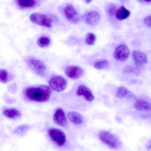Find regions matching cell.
<instances>
[{
	"mask_svg": "<svg viewBox=\"0 0 151 151\" xmlns=\"http://www.w3.org/2000/svg\"><path fill=\"white\" fill-rule=\"evenodd\" d=\"M50 93V88L45 85L37 87H29L26 89L24 91V95L28 99L37 102L48 101Z\"/></svg>",
	"mask_w": 151,
	"mask_h": 151,
	"instance_id": "obj_1",
	"label": "cell"
},
{
	"mask_svg": "<svg viewBox=\"0 0 151 151\" xmlns=\"http://www.w3.org/2000/svg\"><path fill=\"white\" fill-rule=\"evenodd\" d=\"M30 21L37 25L43 26L47 28L52 27V19L47 15L38 13H34L29 16Z\"/></svg>",
	"mask_w": 151,
	"mask_h": 151,
	"instance_id": "obj_2",
	"label": "cell"
},
{
	"mask_svg": "<svg viewBox=\"0 0 151 151\" xmlns=\"http://www.w3.org/2000/svg\"><path fill=\"white\" fill-rule=\"evenodd\" d=\"M48 133L50 138L58 145L61 147L65 144L66 140V136L61 129L52 128L48 130Z\"/></svg>",
	"mask_w": 151,
	"mask_h": 151,
	"instance_id": "obj_3",
	"label": "cell"
},
{
	"mask_svg": "<svg viewBox=\"0 0 151 151\" xmlns=\"http://www.w3.org/2000/svg\"><path fill=\"white\" fill-rule=\"evenodd\" d=\"M100 139L110 147L116 149L119 145L118 139L110 132L104 131L101 132L99 135Z\"/></svg>",
	"mask_w": 151,
	"mask_h": 151,
	"instance_id": "obj_4",
	"label": "cell"
},
{
	"mask_svg": "<svg viewBox=\"0 0 151 151\" xmlns=\"http://www.w3.org/2000/svg\"><path fill=\"white\" fill-rule=\"evenodd\" d=\"M63 12L65 18L70 22L76 24L80 21V15L72 4L67 5L64 8Z\"/></svg>",
	"mask_w": 151,
	"mask_h": 151,
	"instance_id": "obj_5",
	"label": "cell"
},
{
	"mask_svg": "<svg viewBox=\"0 0 151 151\" xmlns=\"http://www.w3.org/2000/svg\"><path fill=\"white\" fill-rule=\"evenodd\" d=\"M49 85L54 91L60 92L64 90L66 88L67 82L63 78L60 76H55L50 80Z\"/></svg>",
	"mask_w": 151,
	"mask_h": 151,
	"instance_id": "obj_6",
	"label": "cell"
},
{
	"mask_svg": "<svg viewBox=\"0 0 151 151\" xmlns=\"http://www.w3.org/2000/svg\"><path fill=\"white\" fill-rule=\"evenodd\" d=\"M130 50L125 44H122L118 46L115 49L114 52V57L117 60L123 61L128 58Z\"/></svg>",
	"mask_w": 151,
	"mask_h": 151,
	"instance_id": "obj_7",
	"label": "cell"
},
{
	"mask_svg": "<svg viewBox=\"0 0 151 151\" xmlns=\"http://www.w3.org/2000/svg\"><path fill=\"white\" fill-rule=\"evenodd\" d=\"M83 71L80 67L71 65L67 67L65 74L69 78L73 79H77L83 74Z\"/></svg>",
	"mask_w": 151,
	"mask_h": 151,
	"instance_id": "obj_8",
	"label": "cell"
},
{
	"mask_svg": "<svg viewBox=\"0 0 151 151\" xmlns=\"http://www.w3.org/2000/svg\"><path fill=\"white\" fill-rule=\"evenodd\" d=\"M76 94L78 96H83L88 102H91L94 99V97L91 90L83 85H80L78 88Z\"/></svg>",
	"mask_w": 151,
	"mask_h": 151,
	"instance_id": "obj_9",
	"label": "cell"
},
{
	"mask_svg": "<svg viewBox=\"0 0 151 151\" xmlns=\"http://www.w3.org/2000/svg\"><path fill=\"white\" fill-rule=\"evenodd\" d=\"M53 119L55 124L59 126H64L67 123L65 114L63 110L60 108L56 111L53 115Z\"/></svg>",
	"mask_w": 151,
	"mask_h": 151,
	"instance_id": "obj_10",
	"label": "cell"
},
{
	"mask_svg": "<svg viewBox=\"0 0 151 151\" xmlns=\"http://www.w3.org/2000/svg\"><path fill=\"white\" fill-rule=\"evenodd\" d=\"M132 57L137 65L141 66L147 62L146 55L141 51L136 50L133 51L132 54Z\"/></svg>",
	"mask_w": 151,
	"mask_h": 151,
	"instance_id": "obj_11",
	"label": "cell"
},
{
	"mask_svg": "<svg viewBox=\"0 0 151 151\" xmlns=\"http://www.w3.org/2000/svg\"><path fill=\"white\" fill-rule=\"evenodd\" d=\"M100 16L99 14L95 11H91L87 13L84 16L86 22L91 26L96 25L99 22Z\"/></svg>",
	"mask_w": 151,
	"mask_h": 151,
	"instance_id": "obj_12",
	"label": "cell"
},
{
	"mask_svg": "<svg viewBox=\"0 0 151 151\" xmlns=\"http://www.w3.org/2000/svg\"><path fill=\"white\" fill-rule=\"evenodd\" d=\"M29 66L33 70L39 73L44 71L46 69L45 65L40 60L36 59H30L27 61Z\"/></svg>",
	"mask_w": 151,
	"mask_h": 151,
	"instance_id": "obj_13",
	"label": "cell"
},
{
	"mask_svg": "<svg viewBox=\"0 0 151 151\" xmlns=\"http://www.w3.org/2000/svg\"><path fill=\"white\" fill-rule=\"evenodd\" d=\"M130 14V11L122 5L117 9L115 16L117 19L122 20L127 18Z\"/></svg>",
	"mask_w": 151,
	"mask_h": 151,
	"instance_id": "obj_14",
	"label": "cell"
},
{
	"mask_svg": "<svg viewBox=\"0 0 151 151\" xmlns=\"http://www.w3.org/2000/svg\"><path fill=\"white\" fill-rule=\"evenodd\" d=\"M15 2L17 6L21 9L33 7L37 3V1L34 0H17Z\"/></svg>",
	"mask_w": 151,
	"mask_h": 151,
	"instance_id": "obj_15",
	"label": "cell"
},
{
	"mask_svg": "<svg viewBox=\"0 0 151 151\" xmlns=\"http://www.w3.org/2000/svg\"><path fill=\"white\" fill-rule=\"evenodd\" d=\"M134 107L139 111H149L151 110V105L149 103L143 100L139 99L135 102Z\"/></svg>",
	"mask_w": 151,
	"mask_h": 151,
	"instance_id": "obj_16",
	"label": "cell"
},
{
	"mask_svg": "<svg viewBox=\"0 0 151 151\" xmlns=\"http://www.w3.org/2000/svg\"><path fill=\"white\" fill-rule=\"evenodd\" d=\"M69 120L73 123L78 124L81 123L83 121V118L80 114L74 111H70L67 114Z\"/></svg>",
	"mask_w": 151,
	"mask_h": 151,
	"instance_id": "obj_17",
	"label": "cell"
},
{
	"mask_svg": "<svg viewBox=\"0 0 151 151\" xmlns=\"http://www.w3.org/2000/svg\"><path fill=\"white\" fill-rule=\"evenodd\" d=\"M130 92L124 87L119 86L117 90L116 97L119 99L124 98H130L132 96Z\"/></svg>",
	"mask_w": 151,
	"mask_h": 151,
	"instance_id": "obj_18",
	"label": "cell"
},
{
	"mask_svg": "<svg viewBox=\"0 0 151 151\" xmlns=\"http://www.w3.org/2000/svg\"><path fill=\"white\" fill-rule=\"evenodd\" d=\"M3 113L5 116L10 119H15L21 115V113L18 110L13 108L5 109Z\"/></svg>",
	"mask_w": 151,
	"mask_h": 151,
	"instance_id": "obj_19",
	"label": "cell"
},
{
	"mask_svg": "<svg viewBox=\"0 0 151 151\" xmlns=\"http://www.w3.org/2000/svg\"><path fill=\"white\" fill-rule=\"evenodd\" d=\"M50 42V38L45 36H41L38 38L37 41L38 45L41 47L48 46Z\"/></svg>",
	"mask_w": 151,
	"mask_h": 151,
	"instance_id": "obj_20",
	"label": "cell"
},
{
	"mask_svg": "<svg viewBox=\"0 0 151 151\" xmlns=\"http://www.w3.org/2000/svg\"><path fill=\"white\" fill-rule=\"evenodd\" d=\"M96 40L95 35L92 33H89L87 34L86 38V43L88 45H93Z\"/></svg>",
	"mask_w": 151,
	"mask_h": 151,
	"instance_id": "obj_21",
	"label": "cell"
},
{
	"mask_svg": "<svg viewBox=\"0 0 151 151\" xmlns=\"http://www.w3.org/2000/svg\"><path fill=\"white\" fill-rule=\"evenodd\" d=\"M123 72L128 73L137 74L139 73L140 71L139 69L137 67L129 66L126 67L124 68Z\"/></svg>",
	"mask_w": 151,
	"mask_h": 151,
	"instance_id": "obj_22",
	"label": "cell"
},
{
	"mask_svg": "<svg viewBox=\"0 0 151 151\" xmlns=\"http://www.w3.org/2000/svg\"><path fill=\"white\" fill-rule=\"evenodd\" d=\"M29 128L28 126L27 125H21L19 126L14 131L15 133L19 135L24 134Z\"/></svg>",
	"mask_w": 151,
	"mask_h": 151,
	"instance_id": "obj_23",
	"label": "cell"
},
{
	"mask_svg": "<svg viewBox=\"0 0 151 151\" xmlns=\"http://www.w3.org/2000/svg\"><path fill=\"white\" fill-rule=\"evenodd\" d=\"M108 62L106 60L99 61L95 63L94 66L97 69H101L106 68L108 65Z\"/></svg>",
	"mask_w": 151,
	"mask_h": 151,
	"instance_id": "obj_24",
	"label": "cell"
},
{
	"mask_svg": "<svg viewBox=\"0 0 151 151\" xmlns=\"http://www.w3.org/2000/svg\"><path fill=\"white\" fill-rule=\"evenodd\" d=\"M8 80V75L7 71L5 70H0V81L5 83Z\"/></svg>",
	"mask_w": 151,
	"mask_h": 151,
	"instance_id": "obj_25",
	"label": "cell"
},
{
	"mask_svg": "<svg viewBox=\"0 0 151 151\" xmlns=\"http://www.w3.org/2000/svg\"><path fill=\"white\" fill-rule=\"evenodd\" d=\"M117 9V7L114 5H111L108 10V13L111 17H113L115 16L116 12Z\"/></svg>",
	"mask_w": 151,
	"mask_h": 151,
	"instance_id": "obj_26",
	"label": "cell"
},
{
	"mask_svg": "<svg viewBox=\"0 0 151 151\" xmlns=\"http://www.w3.org/2000/svg\"><path fill=\"white\" fill-rule=\"evenodd\" d=\"M144 22L148 27H151V16L150 15L146 17L144 19Z\"/></svg>",
	"mask_w": 151,
	"mask_h": 151,
	"instance_id": "obj_27",
	"label": "cell"
},
{
	"mask_svg": "<svg viewBox=\"0 0 151 151\" xmlns=\"http://www.w3.org/2000/svg\"><path fill=\"white\" fill-rule=\"evenodd\" d=\"M140 1L141 2H144V3H149L151 1Z\"/></svg>",
	"mask_w": 151,
	"mask_h": 151,
	"instance_id": "obj_28",
	"label": "cell"
},
{
	"mask_svg": "<svg viewBox=\"0 0 151 151\" xmlns=\"http://www.w3.org/2000/svg\"><path fill=\"white\" fill-rule=\"evenodd\" d=\"M91 1V0H86V2L87 3L89 4L90 3Z\"/></svg>",
	"mask_w": 151,
	"mask_h": 151,
	"instance_id": "obj_29",
	"label": "cell"
}]
</instances>
